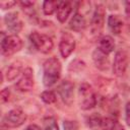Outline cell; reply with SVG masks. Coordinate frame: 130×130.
I'll list each match as a JSON object with an SVG mask.
<instances>
[{"label": "cell", "mask_w": 130, "mask_h": 130, "mask_svg": "<svg viewBox=\"0 0 130 130\" xmlns=\"http://www.w3.org/2000/svg\"><path fill=\"white\" fill-rule=\"evenodd\" d=\"M59 2L58 1H44L43 2V11L46 15H51L57 11Z\"/></svg>", "instance_id": "ffe728a7"}, {"label": "cell", "mask_w": 130, "mask_h": 130, "mask_svg": "<svg viewBox=\"0 0 130 130\" xmlns=\"http://www.w3.org/2000/svg\"><path fill=\"white\" fill-rule=\"evenodd\" d=\"M41 99H42V101L44 103L50 105V104H53V103L56 102L57 96H56V94H55V92L53 90H45V91L42 92Z\"/></svg>", "instance_id": "44dd1931"}, {"label": "cell", "mask_w": 130, "mask_h": 130, "mask_svg": "<svg viewBox=\"0 0 130 130\" xmlns=\"http://www.w3.org/2000/svg\"><path fill=\"white\" fill-rule=\"evenodd\" d=\"M79 106L82 110H90L96 105V95L88 83H82L78 89Z\"/></svg>", "instance_id": "7a4b0ae2"}, {"label": "cell", "mask_w": 130, "mask_h": 130, "mask_svg": "<svg viewBox=\"0 0 130 130\" xmlns=\"http://www.w3.org/2000/svg\"><path fill=\"white\" fill-rule=\"evenodd\" d=\"M108 26L113 34L119 35L123 27V21L118 15H110L108 17Z\"/></svg>", "instance_id": "2e32d148"}, {"label": "cell", "mask_w": 130, "mask_h": 130, "mask_svg": "<svg viewBox=\"0 0 130 130\" xmlns=\"http://www.w3.org/2000/svg\"><path fill=\"white\" fill-rule=\"evenodd\" d=\"M125 12H126L127 16L130 17V1L125 2Z\"/></svg>", "instance_id": "f1b7e54d"}, {"label": "cell", "mask_w": 130, "mask_h": 130, "mask_svg": "<svg viewBox=\"0 0 130 130\" xmlns=\"http://www.w3.org/2000/svg\"><path fill=\"white\" fill-rule=\"evenodd\" d=\"M22 48V41L16 35L4 36L2 32L1 37V54L3 56H11L18 52Z\"/></svg>", "instance_id": "3957f363"}, {"label": "cell", "mask_w": 130, "mask_h": 130, "mask_svg": "<svg viewBox=\"0 0 130 130\" xmlns=\"http://www.w3.org/2000/svg\"><path fill=\"white\" fill-rule=\"evenodd\" d=\"M44 128L45 130H59L58 124L53 117H48L44 120Z\"/></svg>", "instance_id": "7402d4cb"}, {"label": "cell", "mask_w": 130, "mask_h": 130, "mask_svg": "<svg viewBox=\"0 0 130 130\" xmlns=\"http://www.w3.org/2000/svg\"><path fill=\"white\" fill-rule=\"evenodd\" d=\"M71 10H72V6L70 2H65V1L59 2L57 8V19L62 23L65 22L69 14L71 13Z\"/></svg>", "instance_id": "4fadbf2b"}, {"label": "cell", "mask_w": 130, "mask_h": 130, "mask_svg": "<svg viewBox=\"0 0 130 130\" xmlns=\"http://www.w3.org/2000/svg\"><path fill=\"white\" fill-rule=\"evenodd\" d=\"M20 5L23 7V9L24 8H30L34 5V2H31V1H21Z\"/></svg>", "instance_id": "4316f807"}, {"label": "cell", "mask_w": 130, "mask_h": 130, "mask_svg": "<svg viewBox=\"0 0 130 130\" xmlns=\"http://www.w3.org/2000/svg\"><path fill=\"white\" fill-rule=\"evenodd\" d=\"M16 4V2L15 1H4V0H2V1H0V6H1V8L2 9H7V8H11L13 5H15Z\"/></svg>", "instance_id": "d4e9b609"}, {"label": "cell", "mask_w": 130, "mask_h": 130, "mask_svg": "<svg viewBox=\"0 0 130 130\" xmlns=\"http://www.w3.org/2000/svg\"><path fill=\"white\" fill-rule=\"evenodd\" d=\"M125 120L127 125L130 126V102H128L125 107Z\"/></svg>", "instance_id": "484cf974"}, {"label": "cell", "mask_w": 130, "mask_h": 130, "mask_svg": "<svg viewBox=\"0 0 130 130\" xmlns=\"http://www.w3.org/2000/svg\"><path fill=\"white\" fill-rule=\"evenodd\" d=\"M78 123L76 121H71V120H65L63 122V128L64 130H78Z\"/></svg>", "instance_id": "603a6c76"}, {"label": "cell", "mask_w": 130, "mask_h": 130, "mask_svg": "<svg viewBox=\"0 0 130 130\" xmlns=\"http://www.w3.org/2000/svg\"><path fill=\"white\" fill-rule=\"evenodd\" d=\"M69 26L74 31H81L86 26V20L81 13L76 12L69 21Z\"/></svg>", "instance_id": "5bb4252c"}, {"label": "cell", "mask_w": 130, "mask_h": 130, "mask_svg": "<svg viewBox=\"0 0 130 130\" xmlns=\"http://www.w3.org/2000/svg\"><path fill=\"white\" fill-rule=\"evenodd\" d=\"M43 82L45 86H52L54 85L60 78L61 75V63L60 61L55 58H49L45 61L43 65Z\"/></svg>", "instance_id": "6da1fadb"}, {"label": "cell", "mask_w": 130, "mask_h": 130, "mask_svg": "<svg viewBox=\"0 0 130 130\" xmlns=\"http://www.w3.org/2000/svg\"><path fill=\"white\" fill-rule=\"evenodd\" d=\"M4 21L8 30L13 32V35H16L22 28V21L20 20L17 12H10L6 14L4 16Z\"/></svg>", "instance_id": "8fae6325"}, {"label": "cell", "mask_w": 130, "mask_h": 130, "mask_svg": "<svg viewBox=\"0 0 130 130\" xmlns=\"http://www.w3.org/2000/svg\"><path fill=\"white\" fill-rule=\"evenodd\" d=\"M92 60L94 62L95 67L101 70H107L109 67V57L108 54L101 51L99 48L93 51L92 53Z\"/></svg>", "instance_id": "7c38bea8"}, {"label": "cell", "mask_w": 130, "mask_h": 130, "mask_svg": "<svg viewBox=\"0 0 130 130\" xmlns=\"http://www.w3.org/2000/svg\"><path fill=\"white\" fill-rule=\"evenodd\" d=\"M29 40H30V43L34 45V47L38 51H40L44 54L50 53L54 47L53 41L50 37L43 35V34H40L38 31L31 32L29 36Z\"/></svg>", "instance_id": "277c9868"}, {"label": "cell", "mask_w": 130, "mask_h": 130, "mask_svg": "<svg viewBox=\"0 0 130 130\" xmlns=\"http://www.w3.org/2000/svg\"><path fill=\"white\" fill-rule=\"evenodd\" d=\"M22 70V66L20 62H14L12 63L8 68H7V72H6V77L8 80H14L19 73H21Z\"/></svg>", "instance_id": "ac0fdd59"}, {"label": "cell", "mask_w": 130, "mask_h": 130, "mask_svg": "<svg viewBox=\"0 0 130 130\" xmlns=\"http://www.w3.org/2000/svg\"><path fill=\"white\" fill-rule=\"evenodd\" d=\"M58 92L62 99V101L70 106L73 103L74 99V84L69 80H64L60 83L58 87Z\"/></svg>", "instance_id": "30bf717a"}, {"label": "cell", "mask_w": 130, "mask_h": 130, "mask_svg": "<svg viewBox=\"0 0 130 130\" xmlns=\"http://www.w3.org/2000/svg\"><path fill=\"white\" fill-rule=\"evenodd\" d=\"M25 130H42V129L36 124H30L25 128Z\"/></svg>", "instance_id": "83f0119b"}, {"label": "cell", "mask_w": 130, "mask_h": 130, "mask_svg": "<svg viewBox=\"0 0 130 130\" xmlns=\"http://www.w3.org/2000/svg\"><path fill=\"white\" fill-rule=\"evenodd\" d=\"M0 96H1V102H2L3 104H4V103H6V102H8L9 96H10V91H9V89H8L7 87L3 88V89L1 90Z\"/></svg>", "instance_id": "cb8c5ba5"}, {"label": "cell", "mask_w": 130, "mask_h": 130, "mask_svg": "<svg viewBox=\"0 0 130 130\" xmlns=\"http://www.w3.org/2000/svg\"><path fill=\"white\" fill-rule=\"evenodd\" d=\"M128 67V55L124 50H120L116 53L113 62V72L116 76H122L126 72Z\"/></svg>", "instance_id": "8992f818"}, {"label": "cell", "mask_w": 130, "mask_h": 130, "mask_svg": "<svg viewBox=\"0 0 130 130\" xmlns=\"http://www.w3.org/2000/svg\"><path fill=\"white\" fill-rule=\"evenodd\" d=\"M99 49L106 54H110L115 49L114 39L110 36H103L99 42Z\"/></svg>", "instance_id": "9a60e30c"}, {"label": "cell", "mask_w": 130, "mask_h": 130, "mask_svg": "<svg viewBox=\"0 0 130 130\" xmlns=\"http://www.w3.org/2000/svg\"><path fill=\"white\" fill-rule=\"evenodd\" d=\"M105 14L106 10L103 5H98L94 9L92 18H91V23H90V29L92 34L99 35L104 26L105 22Z\"/></svg>", "instance_id": "ba28073f"}, {"label": "cell", "mask_w": 130, "mask_h": 130, "mask_svg": "<svg viewBox=\"0 0 130 130\" xmlns=\"http://www.w3.org/2000/svg\"><path fill=\"white\" fill-rule=\"evenodd\" d=\"M102 130H125V129L116 119L104 118L102 124Z\"/></svg>", "instance_id": "e0dca14e"}, {"label": "cell", "mask_w": 130, "mask_h": 130, "mask_svg": "<svg viewBox=\"0 0 130 130\" xmlns=\"http://www.w3.org/2000/svg\"><path fill=\"white\" fill-rule=\"evenodd\" d=\"M25 120H26L25 113L20 108H15V109L10 110L4 116L3 124L9 128H15V127H19L20 125H22Z\"/></svg>", "instance_id": "5b68a950"}, {"label": "cell", "mask_w": 130, "mask_h": 130, "mask_svg": "<svg viewBox=\"0 0 130 130\" xmlns=\"http://www.w3.org/2000/svg\"><path fill=\"white\" fill-rule=\"evenodd\" d=\"M74 49H75L74 38L68 32H63L60 39V43H59V51H60L61 56L63 58L69 57L70 54L74 51Z\"/></svg>", "instance_id": "9c48e42d"}, {"label": "cell", "mask_w": 130, "mask_h": 130, "mask_svg": "<svg viewBox=\"0 0 130 130\" xmlns=\"http://www.w3.org/2000/svg\"><path fill=\"white\" fill-rule=\"evenodd\" d=\"M34 87V72L31 68L27 67L22 71L21 77L15 83V88L21 92H27Z\"/></svg>", "instance_id": "52a82bcc"}, {"label": "cell", "mask_w": 130, "mask_h": 130, "mask_svg": "<svg viewBox=\"0 0 130 130\" xmlns=\"http://www.w3.org/2000/svg\"><path fill=\"white\" fill-rule=\"evenodd\" d=\"M86 124H87V126H88L90 129H92V130H100V129H102L103 118H102L99 114L94 113V114L90 115V116L86 119Z\"/></svg>", "instance_id": "d6986e66"}]
</instances>
